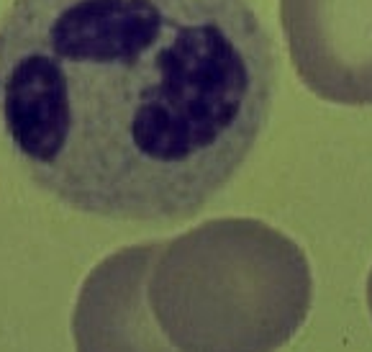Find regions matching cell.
<instances>
[{
  "mask_svg": "<svg viewBox=\"0 0 372 352\" xmlns=\"http://www.w3.org/2000/svg\"><path fill=\"white\" fill-rule=\"evenodd\" d=\"M278 54L249 0H16L0 132L31 180L116 221H185L260 139Z\"/></svg>",
  "mask_w": 372,
  "mask_h": 352,
  "instance_id": "6da1fadb",
  "label": "cell"
},
{
  "mask_svg": "<svg viewBox=\"0 0 372 352\" xmlns=\"http://www.w3.org/2000/svg\"><path fill=\"white\" fill-rule=\"evenodd\" d=\"M303 85L339 105H372V0H280Z\"/></svg>",
  "mask_w": 372,
  "mask_h": 352,
  "instance_id": "3957f363",
  "label": "cell"
},
{
  "mask_svg": "<svg viewBox=\"0 0 372 352\" xmlns=\"http://www.w3.org/2000/svg\"><path fill=\"white\" fill-rule=\"evenodd\" d=\"M311 267L257 219H214L159 242L147 301L180 352H275L306 322Z\"/></svg>",
  "mask_w": 372,
  "mask_h": 352,
  "instance_id": "7a4b0ae2",
  "label": "cell"
},
{
  "mask_svg": "<svg viewBox=\"0 0 372 352\" xmlns=\"http://www.w3.org/2000/svg\"><path fill=\"white\" fill-rule=\"evenodd\" d=\"M159 242L105 257L85 278L72 314L77 352H180L159 329L147 301V278Z\"/></svg>",
  "mask_w": 372,
  "mask_h": 352,
  "instance_id": "277c9868",
  "label": "cell"
},
{
  "mask_svg": "<svg viewBox=\"0 0 372 352\" xmlns=\"http://www.w3.org/2000/svg\"><path fill=\"white\" fill-rule=\"evenodd\" d=\"M367 304H370V311H372V270H370V278H367Z\"/></svg>",
  "mask_w": 372,
  "mask_h": 352,
  "instance_id": "5b68a950",
  "label": "cell"
}]
</instances>
